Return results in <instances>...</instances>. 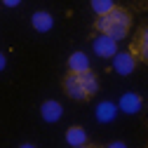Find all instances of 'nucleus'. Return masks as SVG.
Listing matches in <instances>:
<instances>
[{
    "label": "nucleus",
    "instance_id": "obj_8",
    "mask_svg": "<svg viewBox=\"0 0 148 148\" xmlns=\"http://www.w3.org/2000/svg\"><path fill=\"white\" fill-rule=\"evenodd\" d=\"M31 26L38 33H49L52 26H54V16L49 12H45V10H38V12L31 14Z\"/></svg>",
    "mask_w": 148,
    "mask_h": 148
},
{
    "label": "nucleus",
    "instance_id": "obj_15",
    "mask_svg": "<svg viewBox=\"0 0 148 148\" xmlns=\"http://www.w3.org/2000/svg\"><path fill=\"white\" fill-rule=\"evenodd\" d=\"M110 148H125V143H122V141H113V143H110Z\"/></svg>",
    "mask_w": 148,
    "mask_h": 148
},
{
    "label": "nucleus",
    "instance_id": "obj_12",
    "mask_svg": "<svg viewBox=\"0 0 148 148\" xmlns=\"http://www.w3.org/2000/svg\"><path fill=\"white\" fill-rule=\"evenodd\" d=\"M89 7L97 16H101V14H106L115 7V0H89Z\"/></svg>",
    "mask_w": 148,
    "mask_h": 148
},
{
    "label": "nucleus",
    "instance_id": "obj_9",
    "mask_svg": "<svg viewBox=\"0 0 148 148\" xmlns=\"http://www.w3.org/2000/svg\"><path fill=\"white\" fill-rule=\"evenodd\" d=\"M141 106H143V101H141L139 94H134V92H127V94H122V97H120V103H118V108L122 110V113H127V115L139 113Z\"/></svg>",
    "mask_w": 148,
    "mask_h": 148
},
{
    "label": "nucleus",
    "instance_id": "obj_5",
    "mask_svg": "<svg viewBox=\"0 0 148 148\" xmlns=\"http://www.w3.org/2000/svg\"><path fill=\"white\" fill-rule=\"evenodd\" d=\"M92 49H94V54L101 57V59H113V54L118 52V40H113L110 35L97 33L94 40H92Z\"/></svg>",
    "mask_w": 148,
    "mask_h": 148
},
{
    "label": "nucleus",
    "instance_id": "obj_10",
    "mask_svg": "<svg viewBox=\"0 0 148 148\" xmlns=\"http://www.w3.org/2000/svg\"><path fill=\"white\" fill-rule=\"evenodd\" d=\"M66 66H68V71H73V73H82V71L92 68V66H89V57H87L85 52H73L71 57H68V61H66Z\"/></svg>",
    "mask_w": 148,
    "mask_h": 148
},
{
    "label": "nucleus",
    "instance_id": "obj_11",
    "mask_svg": "<svg viewBox=\"0 0 148 148\" xmlns=\"http://www.w3.org/2000/svg\"><path fill=\"white\" fill-rule=\"evenodd\" d=\"M115 115H118V106L113 103V101H101L99 106H97V120L99 122H113L115 120Z\"/></svg>",
    "mask_w": 148,
    "mask_h": 148
},
{
    "label": "nucleus",
    "instance_id": "obj_3",
    "mask_svg": "<svg viewBox=\"0 0 148 148\" xmlns=\"http://www.w3.org/2000/svg\"><path fill=\"white\" fill-rule=\"evenodd\" d=\"M110 64H113V71L118 73V75H132L139 59L134 57V52L132 49H125V52H115L113 54V59H110Z\"/></svg>",
    "mask_w": 148,
    "mask_h": 148
},
{
    "label": "nucleus",
    "instance_id": "obj_13",
    "mask_svg": "<svg viewBox=\"0 0 148 148\" xmlns=\"http://www.w3.org/2000/svg\"><path fill=\"white\" fill-rule=\"evenodd\" d=\"M0 3H3L5 7H19V5H21V0H0Z\"/></svg>",
    "mask_w": 148,
    "mask_h": 148
},
{
    "label": "nucleus",
    "instance_id": "obj_7",
    "mask_svg": "<svg viewBox=\"0 0 148 148\" xmlns=\"http://www.w3.org/2000/svg\"><path fill=\"white\" fill-rule=\"evenodd\" d=\"M40 115H42L45 122H59L61 115H64V106L59 101H54V99H47L40 106Z\"/></svg>",
    "mask_w": 148,
    "mask_h": 148
},
{
    "label": "nucleus",
    "instance_id": "obj_4",
    "mask_svg": "<svg viewBox=\"0 0 148 148\" xmlns=\"http://www.w3.org/2000/svg\"><path fill=\"white\" fill-rule=\"evenodd\" d=\"M129 49L134 52V57L143 64H148V21H143L136 33H134V38H132V45H129Z\"/></svg>",
    "mask_w": 148,
    "mask_h": 148
},
{
    "label": "nucleus",
    "instance_id": "obj_6",
    "mask_svg": "<svg viewBox=\"0 0 148 148\" xmlns=\"http://www.w3.org/2000/svg\"><path fill=\"white\" fill-rule=\"evenodd\" d=\"M66 143L73 146V148H85V146H89L87 129L80 127V125H71V127L66 129Z\"/></svg>",
    "mask_w": 148,
    "mask_h": 148
},
{
    "label": "nucleus",
    "instance_id": "obj_14",
    "mask_svg": "<svg viewBox=\"0 0 148 148\" xmlns=\"http://www.w3.org/2000/svg\"><path fill=\"white\" fill-rule=\"evenodd\" d=\"M5 66H7V57L0 52V71H5Z\"/></svg>",
    "mask_w": 148,
    "mask_h": 148
},
{
    "label": "nucleus",
    "instance_id": "obj_2",
    "mask_svg": "<svg viewBox=\"0 0 148 148\" xmlns=\"http://www.w3.org/2000/svg\"><path fill=\"white\" fill-rule=\"evenodd\" d=\"M132 12H129L127 7H120V5H115L110 12H106V14H101V16H97L94 19V31L97 33H103V35H110L113 40H125L127 35H129V31H132Z\"/></svg>",
    "mask_w": 148,
    "mask_h": 148
},
{
    "label": "nucleus",
    "instance_id": "obj_1",
    "mask_svg": "<svg viewBox=\"0 0 148 148\" xmlns=\"http://www.w3.org/2000/svg\"><path fill=\"white\" fill-rule=\"evenodd\" d=\"M61 89L73 101H87L92 97H97V92H99V75L92 68H87L82 73L68 71L61 80Z\"/></svg>",
    "mask_w": 148,
    "mask_h": 148
}]
</instances>
